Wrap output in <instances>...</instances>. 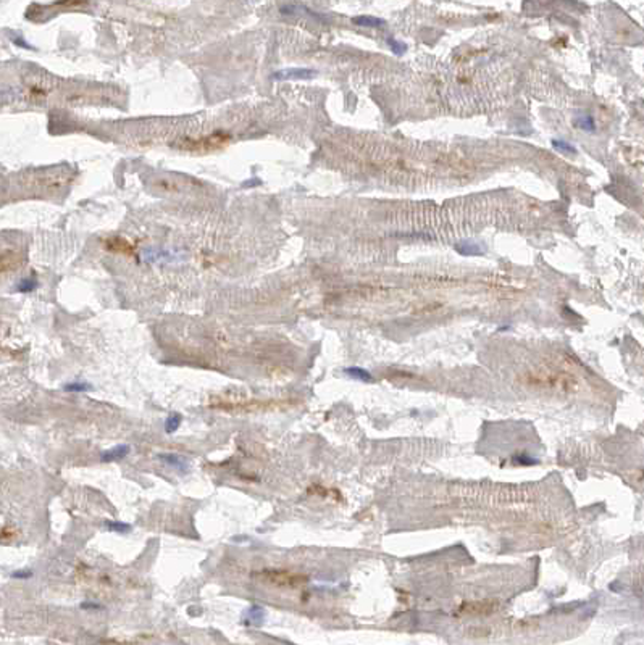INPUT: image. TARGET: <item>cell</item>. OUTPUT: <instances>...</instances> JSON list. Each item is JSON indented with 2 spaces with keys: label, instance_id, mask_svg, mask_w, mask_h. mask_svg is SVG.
Instances as JSON below:
<instances>
[{
  "label": "cell",
  "instance_id": "cell-1",
  "mask_svg": "<svg viewBox=\"0 0 644 645\" xmlns=\"http://www.w3.org/2000/svg\"><path fill=\"white\" fill-rule=\"evenodd\" d=\"M228 140H230L228 134L218 131V132H213V134H210V136H205V137H200V139L181 140L180 147L184 150H192V152H208V150H215V149L223 147Z\"/></svg>",
  "mask_w": 644,
  "mask_h": 645
},
{
  "label": "cell",
  "instance_id": "cell-2",
  "mask_svg": "<svg viewBox=\"0 0 644 645\" xmlns=\"http://www.w3.org/2000/svg\"><path fill=\"white\" fill-rule=\"evenodd\" d=\"M317 71L315 70H307V68H291V70H283L275 73V78L278 79H307L315 76Z\"/></svg>",
  "mask_w": 644,
  "mask_h": 645
},
{
  "label": "cell",
  "instance_id": "cell-3",
  "mask_svg": "<svg viewBox=\"0 0 644 645\" xmlns=\"http://www.w3.org/2000/svg\"><path fill=\"white\" fill-rule=\"evenodd\" d=\"M21 265V257L15 254V252H5L0 254V273L11 271Z\"/></svg>",
  "mask_w": 644,
  "mask_h": 645
},
{
  "label": "cell",
  "instance_id": "cell-4",
  "mask_svg": "<svg viewBox=\"0 0 644 645\" xmlns=\"http://www.w3.org/2000/svg\"><path fill=\"white\" fill-rule=\"evenodd\" d=\"M130 450H131V447H130V445H116V447H113V448H110V450L103 452L102 455H100V460H102L103 463L116 462V460L125 458V457L128 455V453H130Z\"/></svg>",
  "mask_w": 644,
  "mask_h": 645
},
{
  "label": "cell",
  "instance_id": "cell-5",
  "mask_svg": "<svg viewBox=\"0 0 644 645\" xmlns=\"http://www.w3.org/2000/svg\"><path fill=\"white\" fill-rule=\"evenodd\" d=\"M160 460L168 466H171V468H175L181 473H186L189 470L186 458H183L181 455H176V453H163V455H160Z\"/></svg>",
  "mask_w": 644,
  "mask_h": 645
},
{
  "label": "cell",
  "instance_id": "cell-6",
  "mask_svg": "<svg viewBox=\"0 0 644 645\" xmlns=\"http://www.w3.org/2000/svg\"><path fill=\"white\" fill-rule=\"evenodd\" d=\"M456 250H457L462 257H481V255H484V250H483L478 244L471 242V241L459 242V244L456 245Z\"/></svg>",
  "mask_w": 644,
  "mask_h": 645
},
{
  "label": "cell",
  "instance_id": "cell-7",
  "mask_svg": "<svg viewBox=\"0 0 644 645\" xmlns=\"http://www.w3.org/2000/svg\"><path fill=\"white\" fill-rule=\"evenodd\" d=\"M105 247L108 250L118 252V254H126V255H131L133 254V245L128 241H125V239H121V237L108 239V241H105Z\"/></svg>",
  "mask_w": 644,
  "mask_h": 645
},
{
  "label": "cell",
  "instance_id": "cell-8",
  "mask_svg": "<svg viewBox=\"0 0 644 645\" xmlns=\"http://www.w3.org/2000/svg\"><path fill=\"white\" fill-rule=\"evenodd\" d=\"M357 26L362 28H381L384 24V20L376 16H370V15H362V16H355L352 20Z\"/></svg>",
  "mask_w": 644,
  "mask_h": 645
},
{
  "label": "cell",
  "instance_id": "cell-9",
  "mask_svg": "<svg viewBox=\"0 0 644 645\" xmlns=\"http://www.w3.org/2000/svg\"><path fill=\"white\" fill-rule=\"evenodd\" d=\"M263 619H265V611H263V608L259 606V605L250 606L249 611H247V615H245V623H247V624L260 626L263 623Z\"/></svg>",
  "mask_w": 644,
  "mask_h": 645
},
{
  "label": "cell",
  "instance_id": "cell-10",
  "mask_svg": "<svg viewBox=\"0 0 644 645\" xmlns=\"http://www.w3.org/2000/svg\"><path fill=\"white\" fill-rule=\"evenodd\" d=\"M575 125L578 126L580 129H585V131H588V132H593L594 129H596V123H594V118L591 115H585V116H580V118H576L575 120Z\"/></svg>",
  "mask_w": 644,
  "mask_h": 645
},
{
  "label": "cell",
  "instance_id": "cell-11",
  "mask_svg": "<svg viewBox=\"0 0 644 645\" xmlns=\"http://www.w3.org/2000/svg\"><path fill=\"white\" fill-rule=\"evenodd\" d=\"M105 527L108 531H112V532H118V534H125V532H130L133 527H131V524H128V523H123V521H105Z\"/></svg>",
  "mask_w": 644,
  "mask_h": 645
},
{
  "label": "cell",
  "instance_id": "cell-12",
  "mask_svg": "<svg viewBox=\"0 0 644 645\" xmlns=\"http://www.w3.org/2000/svg\"><path fill=\"white\" fill-rule=\"evenodd\" d=\"M181 415L180 413H171L168 418H167V421H165V431H167L168 434H171V432H175L178 428L181 426Z\"/></svg>",
  "mask_w": 644,
  "mask_h": 645
},
{
  "label": "cell",
  "instance_id": "cell-13",
  "mask_svg": "<svg viewBox=\"0 0 644 645\" xmlns=\"http://www.w3.org/2000/svg\"><path fill=\"white\" fill-rule=\"evenodd\" d=\"M344 373L346 374H349L351 378H355V379H362V381H371V374L368 373L367 370H364V368H357V366H352V368H346L344 370Z\"/></svg>",
  "mask_w": 644,
  "mask_h": 645
},
{
  "label": "cell",
  "instance_id": "cell-14",
  "mask_svg": "<svg viewBox=\"0 0 644 645\" xmlns=\"http://www.w3.org/2000/svg\"><path fill=\"white\" fill-rule=\"evenodd\" d=\"M552 147H554V149H557V150H560V152L576 153V149H575V147H573L572 144L565 142V140H562V139H554V140H552Z\"/></svg>",
  "mask_w": 644,
  "mask_h": 645
},
{
  "label": "cell",
  "instance_id": "cell-15",
  "mask_svg": "<svg viewBox=\"0 0 644 645\" xmlns=\"http://www.w3.org/2000/svg\"><path fill=\"white\" fill-rule=\"evenodd\" d=\"M515 463L521 465V466H535V465L539 463V460L538 458H533L531 455H528V453H521V455L515 457Z\"/></svg>",
  "mask_w": 644,
  "mask_h": 645
},
{
  "label": "cell",
  "instance_id": "cell-16",
  "mask_svg": "<svg viewBox=\"0 0 644 645\" xmlns=\"http://www.w3.org/2000/svg\"><path fill=\"white\" fill-rule=\"evenodd\" d=\"M65 390L66 392H86V390H91V384H88V383H70V384L65 386Z\"/></svg>",
  "mask_w": 644,
  "mask_h": 645
},
{
  "label": "cell",
  "instance_id": "cell-17",
  "mask_svg": "<svg viewBox=\"0 0 644 645\" xmlns=\"http://www.w3.org/2000/svg\"><path fill=\"white\" fill-rule=\"evenodd\" d=\"M388 44H389V47L392 48V52H394V53H402V52L407 50V45L404 44V42H399V41L392 39V38L388 39Z\"/></svg>",
  "mask_w": 644,
  "mask_h": 645
},
{
  "label": "cell",
  "instance_id": "cell-18",
  "mask_svg": "<svg viewBox=\"0 0 644 645\" xmlns=\"http://www.w3.org/2000/svg\"><path fill=\"white\" fill-rule=\"evenodd\" d=\"M34 287H36V282L33 279H24V281L20 282V286H18V291H20V292H29V291H33Z\"/></svg>",
  "mask_w": 644,
  "mask_h": 645
},
{
  "label": "cell",
  "instance_id": "cell-19",
  "mask_svg": "<svg viewBox=\"0 0 644 645\" xmlns=\"http://www.w3.org/2000/svg\"><path fill=\"white\" fill-rule=\"evenodd\" d=\"M31 576H33V571L29 569H20L11 574V577H15V579H29Z\"/></svg>",
  "mask_w": 644,
  "mask_h": 645
},
{
  "label": "cell",
  "instance_id": "cell-20",
  "mask_svg": "<svg viewBox=\"0 0 644 645\" xmlns=\"http://www.w3.org/2000/svg\"><path fill=\"white\" fill-rule=\"evenodd\" d=\"M81 608H86V610H99L102 606L99 603H92V602H84V603H81Z\"/></svg>",
  "mask_w": 644,
  "mask_h": 645
}]
</instances>
